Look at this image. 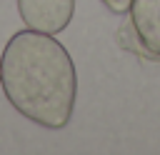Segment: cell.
<instances>
[{
	"mask_svg": "<svg viewBox=\"0 0 160 155\" xmlns=\"http://www.w3.org/2000/svg\"><path fill=\"white\" fill-rule=\"evenodd\" d=\"M130 25L148 58H160V0H132Z\"/></svg>",
	"mask_w": 160,
	"mask_h": 155,
	"instance_id": "3957f363",
	"label": "cell"
},
{
	"mask_svg": "<svg viewBox=\"0 0 160 155\" xmlns=\"http://www.w3.org/2000/svg\"><path fill=\"white\" fill-rule=\"evenodd\" d=\"M18 12L28 30L58 35L70 25L75 0H18Z\"/></svg>",
	"mask_w": 160,
	"mask_h": 155,
	"instance_id": "7a4b0ae2",
	"label": "cell"
},
{
	"mask_svg": "<svg viewBox=\"0 0 160 155\" xmlns=\"http://www.w3.org/2000/svg\"><path fill=\"white\" fill-rule=\"evenodd\" d=\"M110 12H115V15H122V12H128L130 10V2L132 0H100Z\"/></svg>",
	"mask_w": 160,
	"mask_h": 155,
	"instance_id": "277c9868",
	"label": "cell"
},
{
	"mask_svg": "<svg viewBox=\"0 0 160 155\" xmlns=\"http://www.w3.org/2000/svg\"><path fill=\"white\" fill-rule=\"evenodd\" d=\"M0 88L8 102L30 122L60 130L78 100V72L70 52L52 35L15 32L0 58Z\"/></svg>",
	"mask_w": 160,
	"mask_h": 155,
	"instance_id": "6da1fadb",
	"label": "cell"
}]
</instances>
